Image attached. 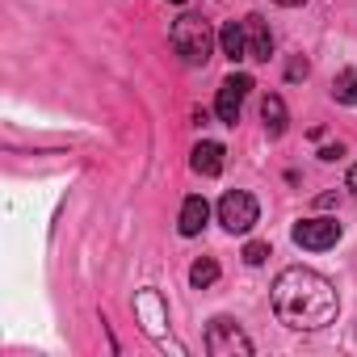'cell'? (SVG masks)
<instances>
[{"label":"cell","mask_w":357,"mask_h":357,"mask_svg":"<svg viewBox=\"0 0 357 357\" xmlns=\"http://www.w3.org/2000/svg\"><path fill=\"white\" fill-rule=\"evenodd\" d=\"M261 118H265V130L278 139V135H286V101L278 97V93H269L265 101H261Z\"/></svg>","instance_id":"7c38bea8"},{"label":"cell","mask_w":357,"mask_h":357,"mask_svg":"<svg viewBox=\"0 0 357 357\" xmlns=\"http://www.w3.org/2000/svg\"><path fill=\"white\" fill-rule=\"evenodd\" d=\"M135 311H139V315H143V319H147V324H143V328H147V332H151V336H160V324H164V319H168V311H164V298H160V294H155V290H143V294H139V298H135Z\"/></svg>","instance_id":"30bf717a"},{"label":"cell","mask_w":357,"mask_h":357,"mask_svg":"<svg viewBox=\"0 0 357 357\" xmlns=\"http://www.w3.org/2000/svg\"><path fill=\"white\" fill-rule=\"evenodd\" d=\"M294 244L298 248H307V252H324V248H336V240H340V223L336 219H303V223H294Z\"/></svg>","instance_id":"8992f818"},{"label":"cell","mask_w":357,"mask_h":357,"mask_svg":"<svg viewBox=\"0 0 357 357\" xmlns=\"http://www.w3.org/2000/svg\"><path fill=\"white\" fill-rule=\"evenodd\" d=\"M265 257H269V244H261V240H252V244L244 248V261H248V265H265Z\"/></svg>","instance_id":"9a60e30c"},{"label":"cell","mask_w":357,"mask_h":357,"mask_svg":"<svg viewBox=\"0 0 357 357\" xmlns=\"http://www.w3.org/2000/svg\"><path fill=\"white\" fill-rule=\"evenodd\" d=\"M349 190H353V194H357V164H353V168H349Z\"/></svg>","instance_id":"ac0fdd59"},{"label":"cell","mask_w":357,"mask_h":357,"mask_svg":"<svg viewBox=\"0 0 357 357\" xmlns=\"http://www.w3.org/2000/svg\"><path fill=\"white\" fill-rule=\"evenodd\" d=\"M248 89H252V76H244V72H236V76H227V80L219 84L215 114H219V122H223V126H236V122H240V109H244Z\"/></svg>","instance_id":"5b68a950"},{"label":"cell","mask_w":357,"mask_h":357,"mask_svg":"<svg viewBox=\"0 0 357 357\" xmlns=\"http://www.w3.org/2000/svg\"><path fill=\"white\" fill-rule=\"evenodd\" d=\"M340 155H344V147H340V143H332V147H319V160H328V164H332V160H340Z\"/></svg>","instance_id":"e0dca14e"},{"label":"cell","mask_w":357,"mask_h":357,"mask_svg":"<svg viewBox=\"0 0 357 357\" xmlns=\"http://www.w3.org/2000/svg\"><path fill=\"white\" fill-rule=\"evenodd\" d=\"M194 172H202V176H219L223 172V164H227V151H223V143H215V139H202L198 147H194Z\"/></svg>","instance_id":"ba28073f"},{"label":"cell","mask_w":357,"mask_h":357,"mask_svg":"<svg viewBox=\"0 0 357 357\" xmlns=\"http://www.w3.org/2000/svg\"><path fill=\"white\" fill-rule=\"evenodd\" d=\"M332 97H336L340 105H357V72H353V68H344V72L332 80Z\"/></svg>","instance_id":"4fadbf2b"},{"label":"cell","mask_w":357,"mask_h":357,"mask_svg":"<svg viewBox=\"0 0 357 357\" xmlns=\"http://www.w3.org/2000/svg\"><path fill=\"white\" fill-rule=\"evenodd\" d=\"M273 311H278V319L286 328L315 332V328H328L336 319L340 298H336V286L324 273L303 269V265H290L273 282Z\"/></svg>","instance_id":"6da1fadb"},{"label":"cell","mask_w":357,"mask_h":357,"mask_svg":"<svg viewBox=\"0 0 357 357\" xmlns=\"http://www.w3.org/2000/svg\"><path fill=\"white\" fill-rule=\"evenodd\" d=\"M206 353H211V357H248V353H252V340L236 328V319L219 315V319H211V328H206Z\"/></svg>","instance_id":"277c9868"},{"label":"cell","mask_w":357,"mask_h":357,"mask_svg":"<svg viewBox=\"0 0 357 357\" xmlns=\"http://www.w3.org/2000/svg\"><path fill=\"white\" fill-rule=\"evenodd\" d=\"M219 47H223V55L236 63V59H248V47H244V26L240 22H227L223 30H219Z\"/></svg>","instance_id":"8fae6325"},{"label":"cell","mask_w":357,"mask_h":357,"mask_svg":"<svg viewBox=\"0 0 357 357\" xmlns=\"http://www.w3.org/2000/svg\"><path fill=\"white\" fill-rule=\"evenodd\" d=\"M257 219H261V206H257V198H252V194H244V190H227V194L219 198V223H223L231 236L252 231V227H257Z\"/></svg>","instance_id":"3957f363"},{"label":"cell","mask_w":357,"mask_h":357,"mask_svg":"<svg viewBox=\"0 0 357 357\" xmlns=\"http://www.w3.org/2000/svg\"><path fill=\"white\" fill-rule=\"evenodd\" d=\"M172 5H185V0H172Z\"/></svg>","instance_id":"ffe728a7"},{"label":"cell","mask_w":357,"mask_h":357,"mask_svg":"<svg viewBox=\"0 0 357 357\" xmlns=\"http://www.w3.org/2000/svg\"><path fill=\"white\" fill-rule=\"evenodd\" d=\"M206 219H211V206H206V198H202V194H194V198H185V206H181V219H176V227H181V236H202Z\"/></svg>","instance_id":"9c48e42d"},{"label":"cell","mask_w":357,"mask_h":357,"mask_svg":"<svg viewBox=\"0 0 357 357\" xmlns=\"http://www.w3.org/2000/svg\"><path fill=\"white\" fill-rule=\"evenodd\" d=\"M240 26H244V47H248V59H257V63H269V55H273V34H269L265 17L248 13Z\"/></svg>","instance_id":"52a82bcc"},{"label":"cell","mask_w":357,"mask_h":357,"mask_svg":"<svg viewBox=\"0 0 357 357\" xmlns=\"http://www.w3.org/2000/svg\"><path fill=\"white\" fill-rule=\"evenodd\" d=\"M307 72H311L307 59H290V63H286V80H307Z\"/></svg>","instance_id":"2e32d148"},{"label":"cell","mask_w":357,"mask_h":357,"mask_svg":"<svg viewBox=\"0 0 357 357\" xmlns=\"http://www.w3.org/2000/svg\"><path fill=\"white\" fill-rule=\"evenodd\" d=\"M168 43H172L176 55H181V63L202 68L211 59V51H215V30L198 13H181V17L172 22V30H168Z\"/></svg>","instance_id":"7a4b0ae2"},{"label":"cell","mask_w":357,"mask_h":357,"mask_svg":"<svg viewBox=\"0 0 357 357\" xmlns=\"http://www.w3.org/2000/svg\"><path fill=\"white\" fill-rule=\"evenodd\" d=\"M278 5H286V9H294V5H307V0H278Z\"/></svg>","instance_id":"d6986e66"},{"label":"cell","mask_w":357,"mask_h":357,"mask_svg":"<svg viewBox=\"0 0 357 357\" xmlns=\"http://www.w3.org/2000/svg\"><path fill=\"white\" fill-rule=\"evenodd\" d=\"M215 282H219V265H215L211 257L194 261V269H190V286H194V290H206V286H215Z\"/></svg>","instance_id":"5bb4252c"}]
</instances>
